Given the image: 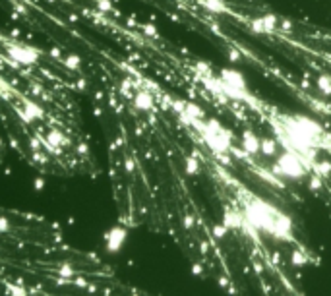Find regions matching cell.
Segmentation results:
<instances>
[{
    "instance_id": "cell-1",
    "label": "cell",
    "mask_w": 331,
    "mask_h": 296,
    "mask_svg": "<svg viewBox=\"0 0 331 296\" xmlns=\"http://www.w3.org/2000/svg\"><path fill=\"white\" fill-rule=\"evenodd\" d=\"M277 213L279 209H275L271 203H267L265 199L254 197L242 209L244 215L242 228L254 230V232H269V228L273 225V219H275Z\"/></svg>"
},
{
    "instance_id": "cell-2",
    "label": "cell",
    "mask_w": 331,
    "mask_h": 296,
    "mask_svg": "<svg viewBox=\"0 0 331 296\" xmlns=\"http://www.w3.org/2000/svg\"><path fill=\"white\" fill-rule=\"evenodd\" d=\"M275 171L279 174H283L289 180H302L304 176H308V163L304 161V157L296 151L285 149L281 155L275 159Z\"/></svg>"
},
{
    "instance_id": "cell-3",
    "label": "cell",
    "mask_w": 331,
    "mask_h": 296,
    "mask_svg": "<svg viewBox=\"0 0 331 296\" xmlns=\"http://www.w3.org/2000/svg\"><path fill=\"white\" fill-rule=\"evenodd\" d=\"M202 136L204 141L209 149L215 153V155H225L226 151L230 149L232 145V138H230V132L223 128L217 120H206V126L202 128Z\"/></svg>"
},
{
    "instance_id": "cell-4",
    "label": "cell",
    "mask_w": 331,
    "mask_h": 296,
    "mask_svg": "<svg viewBox=\"0 0 331 296\" xmlns=\"http://www.w3.org/2000/svg\"><path fill=\"white\" fill-rule=\"evenodd\" d=\"M219 87H221V91L225 93L226 97H232V99H242V97L248 95V84H246L244 74L240 70L230 68V66L221 70Z\"/></svg>"
},
{
    "instance_id": "cell-5",
    "label": "cell",
    "mask_w": 331,
    "mask_h": 296,
    "mask_svg": "<svg viewBox=\"0 0 331 296\" xmlns=\"http://www.w3.org/2000/svg\"><path fill=\"white\" fill-rule=\"evenodd\" d=\"M6 54L14 64H21V66H35L39 62L41 52L31 45H21V43H10L6 47Z\"/></svg>"
},
{
    "instance_id": "cell-6",
    "label": "cell",
    "mask_w": 331,
    "mask_h": 296,
    "mask_svg": "<svg viewBox=\"0 0 331 296\" xmlns=\"http://www.w3.org/2000/svg\"><path fill=\"white\" fill-rule=\"evenodd\" d=\"M126 240H128V228L122 225H114L105 234V250L109 254H118L124 248Z\"/></svg>"
},
{
    "instance_id": "cell-7",
    "label": "cell",
    "mask_w": 331,
    "mask_h": 296,
    "mask_svg": "<svg viewBox=\"0 0 331 296\" xmlns=\"http://www.w3.org/2000/svg\"><path fill=\"white\" fill-rule=\"evenodd\" d=\"M269 234L281 238V240H293V221L289 215H285L283 211H279L273 219V225L269 228Z\"/></svg>"
},
{
    "instance_id": "cell-8",
    "label": "cell",
    "mask_w": 331,
    "mask_h": 296,
    "mask_svg": "<svg viewBox=\"0 0 331 296\" xmlns=\"http://www.w3.org/2000/svg\"><path fill=\"white\" fill-rule=\"evenodd\" d=\"M275 25H277V17L273 16V14H267V16L254 17V19H252V23H250L252 31H254V33H258V35L271 33V31L275 29Z\"/></svg>"
},
{
    "instance_id": "cell-9",
    "label": "cell",
    "mask_w": 331,
    "mask_h": 296,
    "mask_svg": "<svg viewBox=\"0 0 331 296\" xmlns=\"http://www.w3.org/2000/svg\"><path fill=\"white\" fill-rule=\"evenodd\" d=\"M221 225L225 226L226 230H238L244 226V215L242 211H234V209H226L223 213V219H221Z\"/></svg>"
},
{
    "instance_id": "cell-10",
    "label": "cell",
    "mask_w": 331,
    "mask_h": 296,
    "mask_svg": "<svg viewBox=\"0 0 331 296\" xmlns=\"http://www.w3.org/2000/svg\"><path fill=\"white\" fill-rule=\"evenodd\" d=\"M132 103H134V108L147 112V110H151V108L155 106V97H153L149 91H145V89H139V91H136V93H134V97H132Z\"/></svg>"
},
{
    "instance_id": "cell-11",
    "label": "cell",
    "mask_w": 331,
    "mask_h": 296,
    "mask_svg": "<svg viewBox=\"0 0 331 296\" xmlns=\"http://www.w3.org/2000/svg\"><path fill=\"white\" fill-rule=\"evenodd\" d=\"M45 145L51 147L54 153H58L60 147L68 145V138H66L58 128H51V130L47 132V136H45Z\"/></svg>"
},
{
    "instance_id": "cell-12",
    "label": "cell",
    "mask_w": 331,
    "mask_h": 296,
    "mask_svg": "<svg viewBox=\"0 0 331 296\" xmlns=\"http://www.w3.org/2000/svg\"><path fill=\"white\" fill-rule=\"evenodd\" d=\"M242 147L248 155H258L261 149V138H258L252 130H244L242 134Z\"/></svg>"
},
{
    "instance_id": "cell-13",
    "label": "cell",
    "mask_w": 331,
    "mask_h": 296,
    "mask_svg": "<svg viewBox=\"0 0 331 296\" xmlns=\"http://www.w3.org/2000/svg\"><path fill=\"white\" fill-rule=\"evenodd\" d=\"M19 114H21V118L27 122V124H31L33 120H39V118H43V110H41V106L35 104L33 101H29V99L23 101V110H21Z\"/></svg>"
},
{
    "instance_id": "cell-14",
    "label": "cell",
    "mask_w": 331,
    "mask_h": 296,
    "mask_svg": "<svg viewBox=\"0 0 331 296\" xmlns=\"http://www.w3.org/2000/svg\"><path fill=\"white\" fill-rule=\"evenodd\" d=\"M202 6L208 10L209 14H215V16H219V14H225V12H226L225 0H202Z\"/></svg>"
},
{
    "instance_id": "cell-15",
    "label": "cell",
    "mask_w": 331,
    "mask_h": 296,
    "mask_svg": "<svg viewBox=\"0 0 331 296\" xmlns=\"http://www.w3.org/2000/svg\"><path fill=\"white\" fill-rule=\"evenodd\" d=\"M316 89H318L322 95L330 97L331 95V76L330 74H322V76L316 78Z\"/></svg>"
},
{
    "instance_id": "cell-16",
    "label": "cell",
    "mask_w": 331,
    "mask_h": 296,
    "mask_svg": "<svg viewBox=\"0 0 331 296\" xmlns=\"http://www.w3.org/2000/svg\"><path fill=\"white\" fill-rule=\"evenodd\" d=\"M277 147H279V141H277V139L261 138V149H260V153H263L265 157H277Z\"/></svg>"
},
{
    "instance_id": "cell-17",
    "label": "cell",
    "mask_w": 331,
    "mask_h": 296,
    "mask_svg": "<svg viewBox=\"0 0 331 296\" xmlns=\"http://www.w3.org/2000/svg\"><path fill=\"white\" fill-rule=\"evenodd\" d=\"M64 66L68 70H80L82 66V58L78 56V54H68L66 58H64Z\"/></svg>"
},
{
    "instance_id": "cell-18",
    "label": "cell",
    "mask_w": 331,
    "mask_h": 296,
    "mask_svg": "<svg viewBox=\"0 0 331 296\" xmlns=\"http://www.w3.org/2000/svg\"><path fill=\"white\" fill-rule=\"evenodd\" d=\"M184 167H186V174H190V176H196V174L200 173V163H198L196 157H188Z\"/></svg>"
},
{
    "instance_id": "cell-19",
    "label": "cell",
    "mask_w": 331,
    "mask_h": 296,
    "mask_svg": "<svg viewBox=\"0 0 331 296\" xmlns=\"http://www.w3.org/2000/svg\"><path fill=\"white\" fill-rule=\"evenodd\" d=\"M306 261H308V258L304 256V252H298V250H296V252H293V263H295V265H298V267H300V265H304Z\"/></svg>"
},
{
    "instance_id": "cell-20",
    "label": "cell",
    "mask_w": 331,
    "mask_h": 296,
    "mask_svg": "<svg viewBox=\"0 0 331 296\" xmlns=\"http://www.w3.org/2000/svg\"><path fill=\"white\" fill-rule=\"evenodd\" d=\"M95 4L101 12H112V2L110 0H95Z\"/></svg>"
},
{
    "instance_id": "cell-21",
    "label": "cell",
    "mask_w": 331,
    "mask_h": 296,
    "mask_svg": "<svg viewBox=\"0 0 331 296\" xmlns=\"http://www.w3.org/2000/svg\"><path fill=\"white\" fill-rule=\"evenodd\" d=\"M58 275H60V277H74V269H72L70 265H66V263H62V265L58 267Z\"/></svg>"
},
{
    "instance_id": "cell-22",
    "label": "cell",
    "mask_w": 331,
    "mask_h": 296,
    "mask_svg": "<svg viewBox=\"0 0 331 296\" xmlns=\"http://www.w3.org/2000/svg\"><path fill=\"white\" fill-rule=\"evenodd\" d=\"M33 188L37 192L45 190V178H43V176H37V178H35V180H33Z\"/></svg>"
},
{
    "instance_id": "cell-23",
    "label": "cell",
    "mask_w": 331,
    "mask_h": 296,
    "mask_svg": "<svg viewBox=\"0 0 331 296\" xmlns=\"http://www.w3.org/2000/svg\"><path fill=\"white\" fill-rule=\"evenodd\" d=\"M6 293H8V295H27L25 289H19V287H14V285H10V287L6 289Z\"/></svg>"
},
{
    "instance_id": "cell-24",
    "label": "cell",
    "mask_w": 331,
    "mask_h": 296,
    "mask_svg": "<svg viewBox=\"0 0 331 296\" xmlns=\"http://www.w3.org/2000/svg\"><path fill=\"white\" fill-rule=\"evenodd\" d=\"M10 230V223L6 217H0V232H8Z\"/></svg>"
},
{
    "instance_id": "cell-25",
    "label": "cell",
    "mask_w": 331,
    "mask_h": 296,
    "mask_svg": "<svg viewBox=\"0 0 331 296\" xmlns=\"http://www.w3.org/2000/svg\"><path fill=\"white\" fill-rule=\"evenodd\" d=\"M228 58L234 62V60H240V54H238L236 51H230V52H228Z\"/></svg>"
},
{
    "instance_id": "cell-26",
    "label": "cell",
    "mask_w": 331,
    "mask_h": 296,
    "mask_svg": "<svg viewBox=\"0 0 331 296\" xmlns=\"http://www.w3.org/2000/svg\"><path fill=\"white\" fill-rule=\"evenodd\" d=\"M192 271H194V273H196V275H200V273H202V269H200V265H198V263H196V265H194V269H192Z\"/></svg>"
},
{
    "instance_id": "cell-27",
    "label": "cell",
    "mask_w": 331,
    "mask_h": 296,
    "mask_svg": "<svg viewBox=\"0 0 331 296\" xmlns=\"http://www.w3.org/2000/svg\"><path fill=\"white\" fill-rule=\"evenodd\" d=\"M0 149H2V139H0Z\"/></svg>"
}]
</instances>
